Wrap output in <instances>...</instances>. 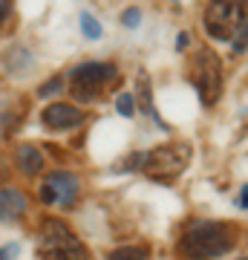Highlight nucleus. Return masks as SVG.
I'll return each instance as SVG.
<instances>
[{"mask_svg":"<svg viewBox=\"0 0 248 260\" xmlns=\"http://www.w3.org/2000/svg\"><path fill=\"white\" fill-rule=\"evenodd\" d=\"M239 240V229L222 220H196L182 232L176 251L185 260H217L228 254Z\"/></svg>","mask_w":248,"mask_h":260,"instance_id":"nucleus-1","label":"nucleus"},{"mask_svg":"<svg viewBox=\"0 0 248 260\" xmlns=\"http://www.w3.org/2000/svg\"><path fill=\"white\" fill-rule=\"evenodd\" d=\"M193 150L188 142H165V145H156L153 150L141 153V171L145 177L156 179L162 185H167L170 179H176L185 168L191 165Z\"/></svg>","mask_w":248,"mask_h":260,"instance_id":"nucleus-2","label":"nucleus"},{"mask_svg":"<svg viewBox=\"0 0 248 260\" xmlns=\"http://www.w3.org/2000/svg\"><path fill=\"white\" fill-rule=\"evenodd\" d=\"M188 81L196 87V95L205 107H214L222 95V61L211 47H199L188 64Z\"/></svg>","mask_w":248,"mask_h":260,"instance_id":"nucleus-3","label":"nucleus"},{"mask_svg":"<svg viewBox=\"0 0 248 260\" xmlns=\"http://www.w3.org/2000/svg\"><path fill=\"white\" fill-rule=\"evenodd\" d=\"M116 78V67L113 64H98V61H87L69 70V93L75 102L90 104L95 95L101 93V87Z\"/></svg>","mask_w":248,"mask_h":260,"instance_id":"nucleus-4","label":"nucleus"},{"mask_svg":"<svg viewBox=\"0 0 248 260\" xmlns=\"http://www.w3.org/2000/svg\"><path fill=\"white\" fill-rule=\"evenodd\" d=\"M234 26H248L245 23V0H237L231 6L228 0H211L205 9V29L217 41H234Z\"/></svg>","mask_w":248,"mask_h":260,"instance_id":"nucleus-5","label":"nucleus"},{"mask_svg":"<svg viewBox=\"0 0 248 260\" xmlns=\"http://www.w3.org/2000/svg\"><path fill=\"white\" fill-rule=\"evenodd\" d=\"M75 243H78L75 232L64 223V220H58V217L44 220V223H41V229H38V249H41V254H44V251L69 249V246H75Z\"/></svg>","mask_w":248,"mask_h":260,"instance_id":"nucleus-6","label":"nucleus"},{"mask_svg":"<svg viewBox=\"0 0 248 260\" xmlns=\"http://www.w3.org/2000/svg\"><path fill=\"white\" fill-rule=\"evenodd\" d=\"M44 185L52 191L58 208H64V211L75 208V200L81 194V179L75 177V174H69V171H52V174H46Z\"/></svg>","mask_w":248,"mask_h":260,"instance_id":"nucleus-7","label":"nucleus"},{"mask_svg":"<svg viewBox=\"0 0 248 260\" xmlns=\"http://www.w3.org/2000/svg\"><path fill=\"white\" fill-rule=\"evenodd\" d=\"M87 119V113L81 107H75V104H66V102H55L44 107L41 113V121H44L49 130H75L81 121Z\"/></svg>","mask_w":248,"mask_h":260,"instance_id":"nucleus-8","label":"nucleus"},{"mask_svg":"<svg viewBox=\"0 0 248 260\" xmlns=\"http://www.w3.org/2000/svg\"><path fill=\"white\" fill-rule=\"evenodd\" d=\"M26 211H29V194L26 191H20V188H15V185L0 188V223L3 225L18 223Z\"/></svg>","mask_w":248,"mask_h":260,"instance_id":"nucleus-9","label":"nucleus"},{"mask_svg":"<svg viewBox=\"0 0 248 260\" xmlns=\"http://www.w3.org/2000/svg\"><path fill=\"white\" fill-rule=\"evenodd\" d=\"M15 165H18V171L23 174V177H38V174L44 171L46 159H44V153H41V148H38V145L23 142V145H18V148H15Z\"/></svg>","mask_w":248,"mask_h":260,"instance_id":"nucleus-10","label":"nucleus"},{"mask_svg":"<svg viewBox=\"0 0 248 260\" xmlns=\"http://www.w3.org/2000/svg\"><path fill=\"white\" fill-rule=\"evenodd\" d=\"M41 260H90V251L84 243H75L69 249H61V251H44Z\"/></svg>","mask_w":248,"mask_h":260,"instance_id":"nucleus-11","label":"nucleus"},{"mask_svg":"<svg viewBox=\"0 0 248 260\" xmlns=\"http://www.w3.org/2000/svg\"><path fill=\"white\" fill-rule=\"evenodd\" d=\"M107 260H147L145 246H119L107 254Z\"/></svg>","mask_w":248,"mask_h":260,"instance_id":"nucleus-12","label":"nucleus"},{"mask_svg":"<svg viewBox=\"0 0 248 260\" xmlns=\"http://www.w3.org/2000/svg\"><path fill=\"white\" fill-rule=\"evenodd\" d=\"M138 102H141V107H145L147 116H156V110H153V99H150V78H147V73H138Z\"/></svg>","mask_w":248,"mask_h":260,"instance_id":"nucleus-13","label":"nucleus"},{"mask_svg":"<svg viewBox=\"0 0 248 260\" xmlns=\"http://www.w3.org/2000/svg\"><path fill=\"white\" fill-rule=\"evenodd\" d=\"M81 32H84L87 38H90V41H98V38L104 35L101 23H98V20L92 18L90 12H81Z\"/></svg>","mask_w":248,"mask_h":260,"instance_id":"nucleus-14","label":"nucleus"},{"mask_svg":"<svg viewBox=\"0 0 248 260\" xmlns=\"http://www.w3.org/2000/svg\"><path fill=\"white\" fill-rule=\"evenodd\" d=\"M116 110H119L121 119H133L136 116V99L130 93H119L116 95Z\"/></svg>","mask_w":248,"mask_h":260,"instance_id":"nucleus-15","label":"nucleus"},{"mask_svg":"<svg viewBox=\"0 0 248 260\" xmlns=\"http://www.w3.org/2000/svg\"><path fill=\"white\" fill-rule=\"evenodd\" d=\"M61 87H64V81H61V75H52L49 81L41 84V90H38V99H49V95L61 93Z\"/></svg>","mask_w":248,"mask_h":260,"instance_id":"nucleus-16","label":"nucleus"},{"mask_svg":"<svg viewBox=\"0 0 248 260\" xmlns=\"http://www.w3.org/2000/svg\"><path fill=\"white\" fill-rule=\"evenodd\" d=\"M121 23L127 29H136L138 23H141V9H138V6H127V9L121 12Z\"/></svg>","mask_w":248,"mask_h":260,"instance_id":"nucleus-17","label":"nucleus"},{"mask_svg":"<svg viewBox=\"0 0 248 260\" xmlns=\"http://www.w3.org/2000/svg\"><path fill=\"white\" fill-rule=\"evenodd\" d=\"M15 257H18V243L0 246V260H15Z\"/></svg>","mask_w":248,"mask_h":260,"instance_id":"nucleus-18","label":"nucleus"},{"mask_svg":"<svg viewBox=\"0 0 248 260\" xmlns=\"http://www.w3.org/2000/svg\"><path fill=\"white\" fill-rule=\"evenodd\" d=\"M188 47H191V35H188V32H179V35H176V49L185 52Z\"/></svg>","mask_w":248,"mask_h":260,"instance_id":"nucleus-19","label":"nucleus"},{"mask_svg":"<svg viewBox=\"0 0 248 260\" xmlns=\"http://www.w3.org/2000/svg\"><path fill=\"white\" fill-rule=\"evenodd\" d=\"M237 208H248V185H239V194H237Z\"/></svg>","mask_w":248,"mask_h":260,"instance_id":"nucleus-20","label":"nucleus"},{"mask_svg":"<svg viewBox=\"0 0 248 260\" xmlns=\"http://www.w3.org/2000/svg\"><path fill=\"white\" fill-rule=\"evenodd\" d=\"M46 150H49V153H52V156L58 159V162H66V153L61 148H55V145H46Z\"/></svg>","mask_w":248,"mask_h":260,"instance_id":"nucleus-21","label":"nucleus"},{"mask_svg":"<svg viewBox=\"0 0 248 260\" xmlns=\"http://www.w3.org/2000/svg\"><path fill=\"white\" fill-rule=\"evenodd\" d=\"M12 9V0H0V18H6Z\"/></svg>","mask_w":248,"mask_h":260,"instance_id":"nucleus-22","label":"nucleus"},{"mask_svg":"<svg viewBox=\"0 0 248 260\" xmlns=\"http://www.w3.org/2000/svg\"><path fill=\"white\" fill-rule=\"evenodd\" d=\"M237 260H245V257H237Z\"/></svg>","mask_w":248,"mask_h":260,"instance_id":"nucleus-23","label":"nucleus"}]
</instances>
